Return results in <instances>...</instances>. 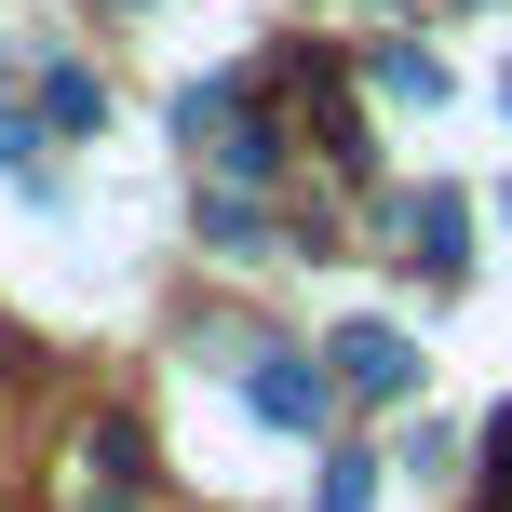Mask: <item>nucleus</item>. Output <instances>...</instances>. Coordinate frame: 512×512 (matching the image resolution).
Segmentation results:
<instances>
[{"label":"nucleus","instance_id":"obj_1","mask_svg":"<svg viewBox=\"0 0 512 512\" xmlns=\"http://www.w3.org/2000/svg\"><path fill=\"white\" fill-rule=\"evenodd\" d=\"M337 378H351V391H378V405H405V391H418V337L405 324H364V310H351V324H337Z\"/></svg>","mask_w":512,"mask_h":512},{"label":"nucleus","instance_id":"obj_2","mask_svg":"<svg viewBox=\"0 0 512 512\" xmlns=\"http://www.w3.org/2000/svg\"><path fill=\"white\" fill-rule=\"evenodd\" d=\"M243 391H256V418H270V432H310V418H324V364H310V351H283V337H256Z\"/></svg>","mask_w":512,"mask_h":512},{"label":"nucleus","instance_id":"obj_3","mask_svg":"<svg viewBox=\"0 0 512 512\" xmlns=\"http://www.w3.org/2000/svg\"><path fill=\"white\" fill-rule=\"evenodd\" d=\"M405 243H418L432 283H459L472 270V203H459V189H418V203H405Z\"/></svg>","mask_w":512,"mask_h":512},{"label":"nucleus","instance_id":"obj_4","mask_svg":"<svg viewBox=\"0 0 512 512\" xmlns=\"http://www.w3.org/2000/svg\"><path fill=\"white\" fill-rule=\"evenodd\" d=\"M41 108H54V122H68V135H81V122H95V108H108V95H95V81H81V68H41Z\"/></svg>","mask_w":512,"mask_h":512},{"label":"nucleus","instance_id":"obj_5","mask_svg":"<svg viewBox=\"0 0 512 512\" xmlns=\"http://www.w3.org/2000/svg\"><path fill=\"white\" fill-rule=\"evenodd\" d=\"M364 499H378V459H337L324 486H310V512H364Z\"/></svg>","mask_w":512,"mask_h":512},{"label":"nucleus","instance_id":"obj_6","mask_svg":"<svg viewBox=\"0 0 512 512\" xmlns=\"http://www.w3.org/2000/svg\"><path fill=\"white\" fill-rule=\"evenodd\" d=\"M378 81H391L405 108H432V95H445V68H432V54H378Z\"/></svg>","mask_w":512,"mask_h":512},{"label":"nucleus","instance_id":"obj_7","mask_svg":"<svg viewBox=\"0 0 512 512\" xmlns=\"http://www.w3.org/2000/svg\"><path fill=\"white\" fill-rule=\"evenodd\" d=\"M486 459H499V472H486V486L512 499V405H499V432H486Z\"/></svg>","mask_w":512,"mask_h":512},{"label":"nucleus","instance_id":"obj_8","mask_svg":"<svg viewBox=\"0 0 512 512\" xmlns=\"http://www.w3.org/2000/svg\"><path fill=\"white\" fill-rule=\"evenodd\" d=\"M0 378H27V337H14V324H0Z\"/></svg>","mask_w":512,"mask_h":512},{"label":"nucleus","instance_id":"obj_9","mask_svg":"<svg viewBox=\"0 0 512 512\" xmlns=\"http://www.w3.org/2000/svg\"><path fill=\"white\" fill-rule=\"evenodd\" d=\"M472 14H486V0H472Z\"/></svg>","mask_w":512,"mask_h":512}]
</instances>
